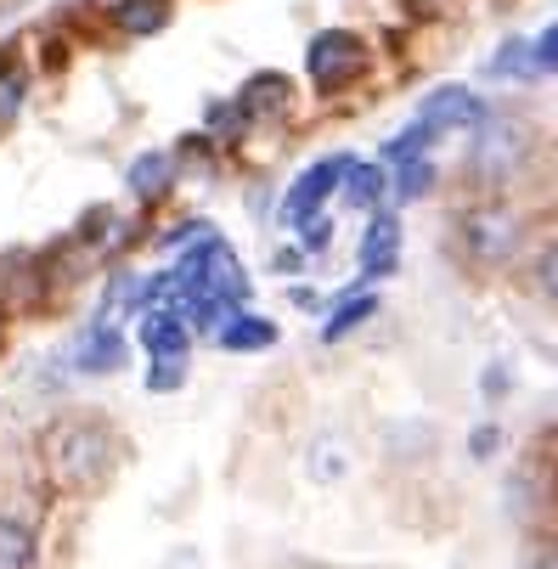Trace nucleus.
I'll use <instances>...</instances> for the list:
<instances>
[{
  "mask_svg": "<svg viewBox=\"0 0 558 569\" xmlns=\"http://www.w3.org/2000/svg\"><path fill=\"white\" fill-rule=\"evenodd\" d=\"M40 451H46V468H51V479L62 485V491L86 497V491H97V485L113 473L119 440H113V429L97 423V418H62V423L46 429Z\"/></svg>",
  "mask_w": 558,
  "mask_h": 569,
  "instance_id": "nucleus-1",
  "label": "nucleus"
},
{
  "mask_svg": "<svg viewBox=\"0 0 558 569\" xmlns=\"http://www.w3.org/2000/svg\"><path fill=\"white\" fill-rule=\"evenodd\" d=\"M305 73H310L322 91H345V86H356V79L367 73V46H361L350 29H328V34L310 40Z\"/></svg>",
  "mask_w": 558,
  "mask_h": 569,
  "instance_id": "nucleus-2",
  "label": "nucleus"
},
{
  "mask_svg": "<svg viewBox=\"0 0 558 569\" xmlns=\"http://www.w3.org/2000/svg\"><path fill=\"white\" fill-rule=\"evenodd\" d=\"M462 242H468V254L480 266H502L519 249V226H514L508 209H474L462 220Z\"/></svg>",
  "mask_w": 558,
  "mask_h": 569,
  "instance_id": "nucleus-3",
  "label": "nucleus"
},
{
  "mask_svg": "<svg viewBox=\"0 0 558 569\" xmlns=\"http://www.w3.org/2000/svg\"><path fill=\"white\" fill-rule=\"evenodd\" d=\"M530 152V130L525 124H491L480 141H474V170L486 181H508Z\"/></svg>",
  "mask_w": 558,
  "mask_h": 569,
  "instance_id": "nucleus-4",
  "label": "nucleus"
},
{
  "mask_svg": "<svg viewBox=\"0 0 558 569\" xmlns=\"http://www.w3.org/2000/svg\"><path fill=\"white\" fill-rule=\"evenodd\" d=\"M474 124H486V102L462 91V86H440L424 108H418V130H474Z\"/></svg>",
  "mask_w": 558,
  "mask_h": 569,
  "instance_id": "nucleus-5",
  "label": "nucleus"
},
{
  "mask_svg": "<svg viewBox=\"0 0 558 569\" xmlns=\"http://www.w3.org/2000/svg\"><path fill=\"white\" fill-rule=\"evenodd\" d=\"M350 170V158H322V164H310L299 181H293V192H288V203H282V214L293 220V226H305L316 209H322V198L339 187V176Z\"/></svg>",
  "mask_w": 558,
  "mask_h": 569,
  "instance_id": "nucleus-6",
  "label": "nucleus"
},
{
  "mask_svg": "<svg viewBox=\"0 0 558 569\" xmlns=\"http://www.w3.org/2000/svg\"><path fill=\"white\" fill-rule=\"evenodd\" d=\"M141 345L152 350V361H181L187 356V321L176 310H152L141 321Z\"/></svg>",
  "mask_w": 558,
  "mask_h": 569,
  "instance_id": "nucleus-7",
  "label": "nucleus"
},
{
  "mask_svg": "<svg viewBox=\"0 0 558 569\" xmlns=\"http://www.w3.org/2000/svg\"><path fill=\"white\" fill-rule=\"evenodd\" d=\"M395 249H401V220H395V214H372V226L361 237V271L383 277L395 266Z\"/></svg>",
  "mask_w": 558,
  "mask_h": 569,
  "instance_id": "nucleus-8",
  "label": "nucleus"
},
{
  "mask_svg": "<svg viewBox=\"0 0 558 569\" xmlns=\"http://www.w3.org/2000/svg\"><path fill=\"white\" fill-rule=\"evenodd\" d=\"M170 181H176V158H170V152H141L136 164H130V192H136L141 203L165 198Z\"/></svg>",
  "mask_w": 558,
  "mask_h": 569,
  "instance_id": "nucleus-9",
  "label": "nucleus"
},
{
  "mask_svg": "<svg viewBox=\"0 0 558 569\" xmlns=\"http://www.w3.org/2000/svg\"><path fill=\"white\" fill-rule=\"evenodd\" d=\"M113 23H119L124 34H158V29L170 23V0H119Z\"/></svg>",
  "mask_w": 558,
  "mask_h": 569,
  "instance_id": "nucleus-10",
  "label": "nucleus"
},
{
  "mask_svg": "<svg viewBox=\"0 0 558 569\" xmlns=\"http://www.w3.org/2000/svg\"><path fill=\"white\" fill-rule=\"evenodd\" d=\"M277 339V328L271 321H260V316H231L226 328H220V345L226 350H266Z\"/></svg>",
  "mask_w": 558,
  "mask_h": 569,
  "instance_id": "nucleus-11",
  "label": "nucleus"
},
{
  "mask_svg": "<svg viewBox=\"0 0 558 569\" xmlns=\"http://www.w3.org/2000/svg\"><path fill=\"white\" fill-rule=\"evenodd\" d=\"M0 569H34V536L18 519H0Z\"/></svg>",
  "mask_w": 558,
  "mask_h": 569,
  "instance_id": "nucleus-12",
  "label": "nucleus"
},
{
  "mask_svg": "<svg viewBox=\"0 0 558 569\" xmlns=\"http://www.w3.org/2000/svg\"><path fill=\"white\" fill-rule=\"evenodd\" d=\"M23 97H29V79H23L18 57H0V130L23 113Z\"/></svg>",
  "mask_w": 558,
  "mask_h": 569,
  "instance_id": "nucleus-13",
  "label": "nucleus"
},
{
  "mask_svg": "<svg viewBox=\"0 0 558 569\" xmlns=\"http://www.w3.org/2000/svg\"><path fill=\"white\" fill-rule=\"evenodd\" d=\"M243 113H266V108H288V79L282 73H260V79H249V91H243V102H237Z\"/></svg>",
  "mask_w": 558,
  "mask_h": 569,
  "instance_id": "nucleus-14",
  "label": "nucleus"
},
{
  "mask_svg": "<svg viewBox=\"0 0 558 569\" xmlns=\"http://www.w3.org/2000/svg\"><path fill=\"white\" fill-rule=\"evenodd\" d=\"M119 356H124V339L108 333V328H97V333L86 339V350H79V367H86V372H113Z\"/></svg>",
  "mask_w": 558,
  "mask_h": 569,
  "instance_id": "nucleus-15",
  "label": "nucleus"
},
{
  "mask_svg": "<svg viewBox=\"0 0 558 569\" xmlns=\"http://www.w3.org/2000/svg\"><path fill=\"white\" fill-rule=\"evenodd\" d=\"M372 310H378V299H367V293H361V299H345V305H339V316L322 328V339H328V345H333V339H345L350 328H361V321H367Z\"/></svg>",
  "mask_w": 558,
  "mask_h": 569,
  "instance_id": "nucleus-16",
  "label": "nucleus"
},
{
  "mask_svg": "<svg viewBox=\"0 0 558 569\" xmlns=\"http://www.w3.org/2000/svg\"><path fill=\"white\" fill-rule=\"evenodd\" d=\"M378 192H383V176H378L372 164H350V181H345V198H350L356 209H372V203H378Z\"/></svg>",
  "mask_w": 558,
  "mask_h": 569,
  "instance_id": "nucleus-17",
  "label": "nucleus"
},
{
  "mask_svg": "<svg viewBox=\"0 0 558 569\" xmlns=\"http://www.w3.org/2000/svg\"><path fill=\"white\" fill-rule=\"evenodd\" d=\"M429 181H435L429 158H424V164H418V158H407V164H401V181H395V198H424Z\"/></svg>",
  "mask_w": 558,
  "mask_h": 569,
  "instance_id": "nucleus-18",
  "label": "nucleus"
},
{
  "mask_svg": "<svg viewBox=\"0 0 558 569\" xmlns=\"http://www.w3.org/2000/svg\"><path fill=\"white\" fill-rule=\"evenodd\" d=\"M530 62H536V68H547V73L558 68V23H552V29H547V34L530 46Z\"/></svg>",
  "mask_w": 558,
  "mask_h": 569,
  "instance_id": "nucleus-19",
  "label": "nucleus"
},
{
  "mask_svg": "<svg viewBox=\"0 0 558 569\" xmlns=\"http://www.w3.org/2000/svg\"><path fill=\"white\" fill-rule=\"evenodd\" d=\"M536 277H541V293H547V299H558V242H552V249L541 254Z\"/></svg>",
  "mask_w": 558,
  "mask_h": 569,
  "instance_id": "nucleus-20",
  "label": "nucleus"
},
{
  "mask_svg": "<svg viewBox=\"0 0 558 569\" xmlns=\"http://www.w3.org/2000/svg\"><path fill=\"white\" fill-rule=\"evenodd\" d=\"M491 68H497V73H508V68H530V46H525V40H514V46H508Z\"/></svg>",
  "mask_w": 558,
  "mask_h": 569,
  "instance_id": "nucleus-21",
  "label": "nucleus"
},
{
  "mask_svg": "<svg viewBox=\"0 0 558 569\" xmlns=\"http://www.w3.org/2000/svg\"><path fill=\"white\" fill-rule=\"evenodd\" d=\"M147 383H152V389H176V383H181V361H158Z\"/></svg>",
  "mask_w": 558,
  "mask_h": 569,
  "instance_id": "nucleus-22",
  "label": "nucleus"
},
{
  "mask_svg": "<svg viewBox=\"0 0 558 569\" xmlns=\"http://www.w3.org/2000/svg\"><path fill=\"white\" fill-rule=\"evenodd\" d=\"M525 569H558V536H552V541H541V547L530 552V563H525Z\"/></svg>",
  "mask_w": 558,
  "mask_h": 569,
  "instance_id": "nucleus-23",
  "label": "nucleus"
},
{
  "mask_svg": "<svg viewBox=\"0 0 558 569\" xmlns=\"http://www.w3.org/2000/svg\"><path fill=\"white\" fill-rule=\"evenodd\" d=\"M328 237H333V231H328V220H322V214H310V220H305V249H322Z\"/></svg>",
  "mask_w": 558,
  "mask_h": 569,
  "instance_id": "nucleus-24",
  "label": "nucleus"
}]
</instances>
